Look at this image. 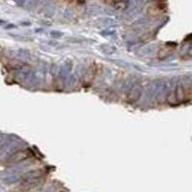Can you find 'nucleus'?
I'll return each instance as SVG.
<instances>
[{
  "instance_id": "f257e3e1",
  "label": "nucleus",
  "mask_w": 192,
  "mask_h": 192,
  "mask_svg": "<svg viewBox=\"0 0 192 192\" xmlns=\"http://www.w3.org/2000/svg\"><path fill=\"white\" fill-rule=\"evenodd\" d=\"M140 95H141V86L138 85V84H135L131 87L129 92H128L127 100L129 102H131V103H134V102L138 100Z\"/></svg>"
},
{
  "instance_id": "f03ea898",
  "label": "nucleus",
  "mask_w": 192,
  "mask_h": 192,
  "mask_svg": "<svg viewBox=\"0 0 192 192\" xmlns=\"http://www.w3.org/2000/svg\"><path fill=\"white\" fill-rule=\"evenodd\" d=\"M172 52V48H162L160 50V52H159V57L160 59H165L167 56H169V54Z\"/></svg>"
}]
</instances>
